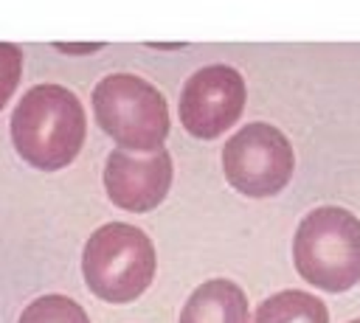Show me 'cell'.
Here are the masks:
<instances>
[{"label": "cell", "instance_id": "obj_1", "mask_svg": "<svg viewBox=\"0 0 360 323\" xmlns=\"http://www.w3.org/2000/svg\"><path fill=\"white\" fill-rule=\"evenodd\" d=\"M8 135L11 146L28 166L59 171L70 166L84 146V107L79 95L62 84H34L17 101Z\"/></svg>", "mask_w": 360, "mask_h": 323}, {"label": "cell", "instance_id": "obj_2", "mask_svg": "<svg viewBox=\"0 0 360 323\" xmlns=\"http://www.w3.org/2000/svg\"><path fill=\"white\" fill-rule=\"evenodd\" d=\"M292 264L318 289H352L360 281V219L340 205L309 211L292 236Z\"/></svg>", "mask_w": 360, "mask_h": 323}, {"label": "cell", "instance_id": "obj_3", "mask_svg": "<svg viewBox=\"0 0 360 323\" xmlns=\"http://www.w3.org/2000/svg\"><path fill=\"white\" fill-rule=\"evenodd\" d=\"M158 256L152 239L127 222H107L90 233L82 250L87 289L104 303H132L155 281Z\"/></svg>", "mask_w": 360, "mask_h": 323}, {"label": "cell", "instance_id": "obj_4", "mask_svg": "<svg viewBox=\"0 0 360 323\" xmlns=\"http://www.w3.org/2000/svg\"><path fill=\"white\" fill-rule=\"evenodd\" d=\"M96 124L124 152H158L169 138V107L163 93L135 73L98 79L90 95Z\"/></svg>", "mask_w": 360, "mask_h": 323}, {"label": "cell", "instance_id": "obj_5", "mask_svg": "<svg viewBox=\"0 0 360 323\" xmlns=\"http://www.w3.org/2000/svg\"><path fill=\"white\" fill-rule=\"evenodd\" d=\"M295 169L290 138L264 121L245 124L222 146V171L233 191L264 199L287 188Z\"/></svg>", "mask_w": 360, "mask_h": 323}, {"label": "cell", "instance_id": "obj_6", "mask_svg": "<svg viewBox=\"0 0 360 323\" xmlns=\"http://www.w3.org/2000/svg\"><path fill=\"white\" fill-rule=\"evenodd\" d=\"M245 79L231 65H205L194 70L177 101L180 124L191 138L211 140L228 132L245 112Z\"/></svg>", "mask_w": 360, "mask_h": 323}, {"label": "cell", "instance_id": "obj_7", "mask_svg": "<svg viewBox=\"0 0 360 323\" xmlns=\"http://www.w3.org/2000/svg\"><path fill=\"white\" fill-rule=\"evenodd\" d=\"M172 177L174 171L166 149L146 154L112 149L104 163V188L110 202L132 213L158 208L172 188Z\"/></svg>", "mask_w": 360, "mask_h": 323}, {"label": "cell", "instance_id": "obj_8", "mask_svg": "<svg viewBox=\"0 0 360 323\" xmlns=\"http://www.w3.org/2000/svg\"><path fill=\"white\" fill-rule=\"evenodd\" d=\"M248 295L236 281H202L180 309V323H248Z\"/></svg>", "mask_w": 360, "mask_h": 323}, {"label": "cell", "instance_id": "obj_9", "mask_svg": "<svg viewBox=\"0 0 360 323\" xmlns=\"http://www.w3.org/2000/svg\"><path fill=\"white\" fill-rule=\"evenodd\" d=\"M248 323H329V309L318 295L281 289L264 298Z\"/></svg>", "mask_w": 360, "mask_h": 323}, {"label": "cell", "instance_id": "obj_10", "mask_svg": "<svg viewBox=\"0 0 360 323\" xmlns=\"http://www.w3.org/2000/svg\"><path fill=\"white\" fill-rule=\"evenodd\" d=\"M17 323H90L82 303H76L68 295H39L34 298Z\"/></svg>", "mask_w": 360, "mask_h": 323}, {"label": "cell", "instance_id": "obj_11", "mask_svg": "<svg viewBox=\"0 0 360 323\" xmlns=\"http://www.w3.org/2000/svg\"><path fill=\"white\" fill-rule=\"evenodd\" d=\"M22 79V51L11 42H0V110L11 101Z\"/></svg>", "mask_w": 360, "mask_h": 323}, {"label": "cell", "instance_id": "obj_12", "mask_svg": "<svg viewBox=\"0 0 360 323\" xmlns=\"http://www.w3.org/2000/svg\"><path fill=\"white\" fill-rule=\"evenodd\" d=\"M349 323H360V317H357V320H349Z\"/></svg>", "mask_w": 360, "mask_h": 323}]
</instances>
